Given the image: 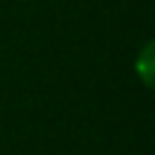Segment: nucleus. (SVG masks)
Listing matches in <instances>:
<instances>
[{
  "label": "nucleus",
  "mask_w": 155,
  "mask_h": 155,
  "mask_svg": "<svg viewBox=\"0 0 155 155\" xmlns=\"http://www.w3.org/2000/svg\"><path fill=\"white\" fill-rule=\"evenodd\" d=\"M133 68H136V75L140 78V82L145 87H153L155 85V80H153L155 78V44L153 41H145L143 44V48L136 56Z\"/></svg>",
  "instance_id": "f257e3e1"
}]
</instances>
